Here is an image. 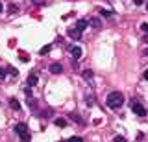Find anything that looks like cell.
<instances>
[{
	"mask_svg": "<svg viewBox=\"0 0 148 142\" xmlns=\"http://www.w3.org/2000/svg\"><path fill=\"white\" fill-rule=\"evenodd\" d=\"M113 142H126V139H124V137H120V135H117L113 139Z\"/></svg>",
	"mask_w": 148,
	"mask_h": 142,
	"instance_id": "obj_20",
	"label": "cell"
},
{
	"mask_svg": "<svg viewBox=\"0 0 148 142\" xmlns=\"http://www.w3.org/2000/svg\"><path fill=\"white\" fill-rule=\"evenodd\" d=\"M69 118H71V120H74V122H78V124H82V122H83L82 118L78 116V114H74V113H71V114H69Z\"/></svg>",
	"mask_w": 148,
	"mask_h": 142,
	"instance_id": "obj_14",
	"label": "cell"
},
{
	"mask_svg": "<svg viewBox=\"0 0 148 142\" xmlns=\"http://www.w3.org/2000/svg\"><path fill=\"white\" fill-rule=\"evenodd\" d=\"M91 26H92V28H100V26H102L100 19H96V17H92V19H91Z\"/></svg>",
	"mask_w": 148,
	"mask_h": 142,
	"instance_id": "obj_12",
	"label": "cell"
},
{
	"mask_svg": "<svg viewBox=\"0 0 148 142\" xmlns=\"http://www.w3.org/2000/svg\"><path fill=\"white\" fill-rule=\"evenodd\" d=\"M145 79H146V81H148V70H146V72H145Z\"/></svg>",
	"mask_w": 148,
	"mask_h": 142,
	"instance_id": "obj_26",
	"label": "cell"
},
{
	"mask_svg": "<svg viewBox=\"0 0 148 142\" xmlns=\"http://www.w3.org/2000/svg\"><path fill=\"white\" fill-rule=\"evenodd\" d=\"M17 10H18V7L15 6V4H9V10H8L9 13H17Z\"/></svg>",
	"mask_w": 148,
	"mask_h": 142,
	"instance_id": "obj_17",
	"label": "cell"
},
{
	"mask_svg": "<svg viewBox=\"0 0 148 142\" xmlns=\"http://www.w3.org/2000/svg\"><path fill=\"white\" fill-rule=\"evenodd\" d=\"M37 81H39V76H37L35 72L28 76V87H35V85H37Z\"/></svg>",
	"mask_w": 148,
	"mask_h": 142,
	"instance_id": "obj_6",
	"label": "cell"
},
{
	"mask_svg": "<svg viewBox=\"0 0 148 142\" xmlns=\"http://www.w3.org/2000/svg\"><path fill=\"white\" fill-rule=\"evenodd\" d=\"M100 11H102V15H106V17L111 15V11H108V10H100Z\"/></svg>",
	"mask_w": 148,
	"mask_h": 142,
	"instance_id": "obj_23",
	"label": "cell"
},
{
	"mask_svg": "<svg viewBox=\"0 0 148 142\" xmlns=\"http://www.w3.org/2000/svg\"><path fill=\"white\" fill-rule=\"evenodd\" d=\"M2 10H4V6H2V4H0V13H2Z\"/></svg>",
	"mask_w": 148,
	"mask_h": 142,
	"instance_id": "obj_27",
	"label": "cell"
},
{
	"mask_svg": "<svg viewBox=\"0 0 148 142\" xmlns=\"http://www.w3.org/2000/svg\"><path fill=\"white\" fill-rule=\"evenodd\" d=\"M132 111L135 113L137 116H145V114L148 113L146 109L143 107V103H141V102H137V100H133V102H132Z\"/></svg>",
	"mask_w": 148,
	"mask_h": 142,
	"instance_id": "obj_3",
	"label": "cell"
},
{
	"mask_svg": "<svg viewBox=\"0 0 148 142\" xmlns=\"http://www.w3.org/2000/svg\"><path fill=\"white\" fill-rule=\"evenodd\" d=\"M85 28H87V20H83V19H82V20H78V22H76V30L83 31Z\"/></svg>",
	"mask_w": 148,
	"mask_h": 142,
	"instance_id": "obj_10",
	"label": "cell"
},
{
	"mask_svg": "<svg viewBox=\"0 0 148 142\" xmlns=\"http://www.w3.org/2000/svg\"><path fill=\"white\" fill-rule=\"evenodd\" d=\"M141 31H145V33H148V24H146V22H143V24H141Z\"/></svg>",
	"mask_w": 148,
	"mask_h": 142,
	"instance_id": "obj_21",
	"label": "cell"
},
{
	"mask_svg": "<svg viewBox=\"0 0 148 142\" xmlns=\"http://www.w3.org/2000/svg\"><path fill=\"white\" fill-rule=\"evenodd\" d=\"M71 54H72V57L78 61V59L82 57V54H83V52H82V48H80V46H72V48H71Z\"/></svg>",
	"mask_w": 148,
	"mask_h": 142,
	"instance_id": "obj_7",
	"label": "cell"
},
{
	"mask_svg": "<svg viewBox=\"0 0 148 142\" xmlns=\"http://www.w3.org/2000/svg\"><path fill=\"white\" fill-rule=\"evenodd\" d=\"M48 70H50V74H61V72H63V67H61V63H52Z\"/></svg>",
	"mask_w": 148,
	"mask_h": 142,
	"instance_id": "obj_4",
	"label": "cell"
},
{
	"mask_svg": "<svg viewBox=\"0 0 148 142\" xmlns=\"http://www.w3.org/2000/svg\"><path fill=\"white\" fill-rule=\"evenodd\" d=\"M67 33H69V37H71V39H74V41L82 37V31H80V30H76V28H69V31H67Z\"/></svg>",
	"mask_w": 148,
	"mask_h": 142,
	"instance_id": "obj_5",
	"label": "cell"
},
{
	"mask_svg": "<svg viewBox=\"0 0 148 142\" xmlns=\"http://www.w3.org/2000/svg\"><path fill=\"white\" fill-rule=\"evenodd\" d=\"M69 142H83V139H82V137H71Z\"/></svg>",
	"mask_w": 148,
	"mask_h": 142,
	"instance_id": "obj_16",
	"label": "cell"
},
{
	"mask_svg": "<svg viewBox=\"0 0 148 142\" xmlns=\"http://www.w3.org/2000/svg\"><path fill=\"white\" fill-rule=\"evenodd\" d=\"M145 54H146V56H148V50H146V52H145Z\"/></svg>",
	"mask_w": 148,
	"mask_h": 142,
	"instance_id": "obj_29",
	"label": "cell"
},
{
	"mask_svg": "<svg viewBox=\"0 0 148 142\" xmlns=\"http://www.w3.org/2000/svg\"><path fill=\"white\" fill-rule=\"evenodd\" d=\"M50 50H52V44H46V46H43V48H41V56H46V54H48L50 52Z\"/></svg>",
	"mask_w": 148,
	"mask_h": 142,
	"instance_id": "obj_13",
	"label": "cell"
},
{
	"mask_svg": "<svg viewBox=\"0 0 148 142\" xmlns=\"http://www.w3.org/2000/svg\"><path fill=\"white\" fill-rule=\"evenodd\" d=\"M143 41H145V43H146V44H148V33H146V35H145V37H143Z\"/></svg>",
	"mask_w": 148,
	"mask_h": 142,
	"instance_id": "obj_25",
	"label": "cell"
},
{
	"mask_svg": "<svg viewBox=\"0 0 148 142\" xmlns=\"http://www.w3.org/2000/svg\"><path fill=\"white\" fill-rule=\"evenodd\" d=\"M15 133L21 137L22 142H30V133H28V126H26V124H22V122L17 124V126H15Z\"/></svg>",
	"mask_w": 148,
	"mask_h": 142,
	"instance_id": "obj_2",
	"label": "cell"
},
{
	"mask_svg": "<svg viewBox=\"0 0 148 142\" xmlns=\"http://www.w3.org/2000/svg\"><path fill=\"white\" fill-rule=\"evenodd\" d=\"M82 76H83V79H85V81H91L95 74H92V70H91V68H85V70L82 72Z\"/></svg>",
	"mask_w": 148,
	"mask_h": 142,
	"instance_id": "obj_9",
	"label": "cell"
},
{
	"mask_svg": "<svg viewBox=\"0 0 148 142\" xmlns=\"http://www.w3.org/2000/svg\"><path fill=\"white\" fill-rule=\"evenodd\" d=\"M34 4H37V6H46V0H32Z\"/></svg>",
	"mask_w": 148,
	"mask_h": 142,
	"instance_id": "obj_19",
	"label": "cell"
},
{
	"mask_svg": "<svg viewBox=\"0 0 148 142\" xmlns=\"http://www.w3.org/2000/svg\"><path fill=\"white\" fill-rule=\"evenodd\" d=\"M124 103V94L119 92V90H113L109 96H108V105L111 109H120Z\"/></svg>",
	"mask_w": 148,
	"mask_h": 142,
	"instance_id": "obj_1",
	"label": "cell"
},
{
	"mask_svg": "<svg viewBox=\"0 0 148 142\" xmlns=\"http://www.w3.org/2000/svg\"><path fill=\"white\" fill-rule=\"evenodd\" d=\"M9 107H11L13 111H21V103H18V100L9 98Z\"/></svg>",
	"mask_w": 148,
	"mask_h": 142,
	"instance_id": "obj_8",
	"label": "cell"
},
{
	"mask_svg": "<svg viewBox=\"0 0 148 142\" xmlns=\"http://www.w3.org/2000/svg\"><path fill=\"white\" fill-rule=\"evenodd\" d=\"M9 74H11V76H18V70H17V68H9Z\"/></svg>",
	"mask_w": 148,
	"mask_h": 142,
	"instance_id": "obj_22",
	"label": "cell"
},
{
	"mask_svg": "<svg viewBox=\"0 0 148 142\" xmlns=\"http://www.w3.org/2000/svg\"><path fill=\"white\" fill-rule=\"evenodd\" d=\"M52 114H54V111H52V109H46V111H43V116H45V118H50Z\"/></svg>",
	"mask_w": 148,
	"mask_h": 142,
	"instance_id": "obj_15",
	"label": "cell"
},
{
	"mask_svg": "<svg viewBox=\"0 0 148 142\" xmlns=\"http://www.w3.org/2000/svg\"><path fill=\"white\" fill-rule=\"evenodd\" d=\"M54 124H56L58 127H67V120H65V118H56Z\"/></svg>",
	"mask_w": 148,
	"mask_h": 142,
	"instance_id": "obj_11",
	"label": "cell"
},
{
	"mask_svg": "<svg viewBox=\"0 0 148 142\" xmlns=\"http://www.w3.org/2000/svg\"><path fill=\"white\" fill-rule=\"evenodd\" d=\"M133 4H135V6H141V4H143V0H133Z\"/></svg>",
	"mask_w": 148,
	"mask_h": 142,
	"instance_id": "obj_24",
	"label": "cell"
},
{
	"mask_svg": "<svg viewBox=\"0 0 148 142\" xmlns=\"http://www.w3.org/2000/svg\"><path fill=\"white\" fill-rule=\"evenodd\" d=\"M6 74H8L6 68H0V79H6Z\"/></svg>",
	"mask_w": 148,
	"mask_h": 142,
	"instance_id": "obj_18",
	"label": "cell"
},
{
	"mask_svg": "<svg viewBox=\"0 0 148 142\" xmlns=\"http://www.w3.org/2000/svg\"><path fill=\"white\" fill-rule=\"evenodd\" d=\"M146 11H148V4H146Z\"/></svg>",
	"mask_w": 148,
	"mask_h": 142,
	"instance_id": "obj_28",
	"label": "cell"
}]
</instances>
